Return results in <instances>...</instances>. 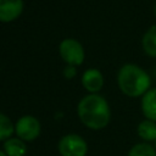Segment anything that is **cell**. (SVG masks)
Here are the masks:
<instances>
[{"instance_id":"4fadbf2b","label":"cell","mask_w":156,"mask_h":156,"mask_svg":"<svg viewBox=\"0 0 156 156\" xmlns=\"http://www.w3.org/2000/svg\"><path fill=\"white\" fill-rule=\"evenodd\" d=\"M128 156H156V149L150 144L139 143L132 146L128 152Z\"/></svg>"},{"instance_id":"7a4b0ae2","label":"cell","mask_w":156,"mask_h":156,"mask_svg":"<svg viewBox=\"0 0 156 156\" xmlns=\"http://www.w3.org/2000/svg\"><path fill=\"white\" fill-rule=\"evenodd\" d=\"M117 83L121 91L130 98L144 95L151 85L150 76L134 63L123 65L117 74Z\"/></svg>"},{"instance_id":"ba28073f","label":"cell","mask_w":156,"mask_h":156,"mask_svg":"<svg viewBox=\"0 0 156 156\" xmlns=\"http://www.w3.org/2000/svg\"><path fill=\"white\" fill-rule=\"evenodd\" d=\"M143 115L151 121L156 122V88L149 89L141 98Z\"/></svg>"},{"instance_id":"3957f363","label":"cell","mask_w":156,"mask_h":156,"mask_svg":"<svg viewBox=\"0 0 156 156\" xmlns=\"http://www.w3.org/2000/svg\"><path fill=\"white\" fill-rule=\"evenodd\" d=\"M58 52L61 58L71 66H79L83 63L85 54L82 44L73 39V38H66L63 39L58 45Z\"/></svg>"},{"instance_id":"5bb4252c","label":"cell","mask_w":156,"mask_h":156,"mask_svg":"<svg viewBox=\"0 0 156 156\" xmlns=\"http://www.w3.org/2000/svg\"><path fill=\"white\" fill-rule=\"evenodd\" d=\"M77 74V69H76V66H71V65H67L63 69V76L65 78L67 79H72L74 76Z\"/></svg>"},{"instance_id":"30bf717a","label":"cell","mask_w":156,"mask_h":156,"mask_svg":"<svg viewBox=\"0 0 156 156\" xmlns=\"http://www.w3.org/2000/svg\"><path fill=\"white\" fill-rule=\"evenodd\" d=\"M141 46L146 55L156 57V24L151 26L141 39Z\"/></svg>"},{"instance_id":"52a82bcc","label":"cell","mask_w":156,"mask_h":156,"mask_svg":"<svg viewBox=\"0 0 156 156\" xmlns=\"http://www.w3.org/2000/svg\"><path fill=\"white\" fill-rule=\"evenodd\" d=\"M82 85L90 94H96L104 85V76L96 68L87 69L82 76Z\"/></svg>"},{"instance_id":"9a60e30c","label":"cell","mask_w":156,"mask_h":156,"mask_svg":"<svg viewBox=\"0 0 156 156\" xmlns=\"http://www.w3.org/2000/svg\"><path fill=\"white\" fill-rule=\"evenodd\" d=\"M0 156H7V155L5 154V151H1V150H0Z\"/></svg>"},{"instance_id":"277c9868","label":"cell","mask_w":156,"mask_h":156,"mask_svg":"<svg viewBox=\"0 0 156 156\" xmlns=\"http://www.w3.org/2000/svg\"><path fill=\"white\" fill-rule=\"evenodd\" d=\"M57 149L61 156H85L88 144L78 134H66L60 139Z\"/></svg>"},{"instance_id":"6da1fadb","label":"cell","mask_w":156,"mask_h":156,"mask_svg":"<svg viewBox=\"0 0 156 156\" xmlns=\"http://www.w3.org/2000/svg\"><path fill=\"white\" fill-rule=\"evenodd\" d=\"M77 112L80 122L93 130L105 128L111 119V110L107 101L98 94L85 95L78 102Z\"/></svg>"},{"instance_id":"8992f818","label":"cell","mask_w":156,"mask_h":156,"mask_svg":"<svg viewBox=\"0 0 156 156\" xmlns=\"http://www.w3.org/2000/svg\"><path fill=\"white\" fill-rule=\"evenodd\" d=\"M23 6V0H0V22L7 23L18 18Z\"/></svg>"},{"instance_id":"7c38bea8","label":"cell","mask_w":156,"mask_h":156,"mask_svg":"<svg viewBox=\"0 0 156 156\" xmlns=\"http://www.w3.org/2000/svg\"><path fill=\"white\" fill-rule=\"evenodd\" d=\"M15 133V124L6 115L0 112V141H5Z\"/></svg>"},{"instance_id":"9c48e42d","label":"cell","mask_w":156,"mask_h":156,"mask_svg":"<svg viewBox=\"0 0 156 156\" xmlns=\"http://www.w3.org/2000/svg\"><path fill=\"white\" fill-rule=\"evenodd\" d=\"M4 151L7 156H24L27 154V146L24 140L17 138H9L4 143Z\"/></svg>"},{"instance_id":"2e32d148","label":"cell","mask_w":156,"mask_h":156,"mask_svg":"<svg viewBox=\"0 0 156 156\" xmlns=\"http://www.w3.org/2000/svg\"><path fill=\"white\" fill-rule=\"evenodd\" d=\"M155 16H156V5H155Z\"/></svg>"},{"instance_id":"e0dca14e","label":"cell","mask_w":156,"mask_h":156,"mask_svg":"<svg viewBox=\"0 0 156 156\" xmlns=\"http://www.w3.org/2000/svg\"><path fill=\"white\" fill-rule=\"evenodd\" d=\"M155 149H156V140H155Z\"/></svg>"},{"instance_id":"5b68a950","label":"cell","mask_w":156,"mask_h":156,"mask_svg":"<svg viewBox=\"0 0 156 156\" xmlns=\"http://www.w3.org/2000/svg\"><path fill=\"white\" fill-rule=\"evenodd\" d=\"M40 130H41V126L39 119H37L34 116L30 115L22 116L20 119H17L15 124L16 135L24 141L35 140L39 136Z\"/></svg>"},{"instance_id":"8fae6325","label":"cell","mask_w":156,"mask_h":156,"mask_svg":"<svg viewBox=\"0 0 156 156\" xmlns=\"http://www.w3.org/2000/svg\"><path fill=\"white\" fill-rule=\"evenodd\" d=\"M138 135L145 141L156 140V122L151 119H144L138 126Z\"/></svg>"}]
</instances>
